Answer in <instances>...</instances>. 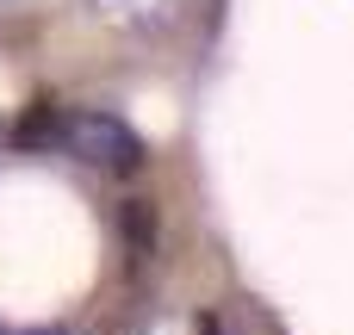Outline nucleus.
Returning a JSON list of instances; mask_svg holds the SVG:
<instances>
[{"mask_svg":"<svg viewBox=\"0 0 354 335\" xmlns=\"http://www.w3.org/2000/svg\"><path fill=\"white\" fill-rule=\"evenodd\" d=\"M62 143H68V155H81L87 168H106V174H131L143 162V137L112 112H68Z\"/></svg>","mask_w":354,"mask_h":335,"instance_id":"obj_1","label":"nucleus"},{"mask_svg":"<svg viewBox=\"0 0 354 335\" xmlns=\"http://www.w3.org/2000/svg\"><path fill=\"white\" fill-rule=\"evenodd\" d=\"M143 0H106V12H137Z\"/></svg>","mask_w":354,"mask_h":335,"instance_id":"obj_2","label":"nucleus"},{"mask_svg":"<svg viewBox=\"0 0 354 335\" xmlns=\"http://www.w3.org/2000/svg\"><path fill=\"white\" fill-rule=\"evenodd\" d=\"M25 335H68V329H25Z\"/></svg>","mask_w":354,"mask_h":335,"instance_id":"obj_3","label":"nucleus"}]
</instances>
